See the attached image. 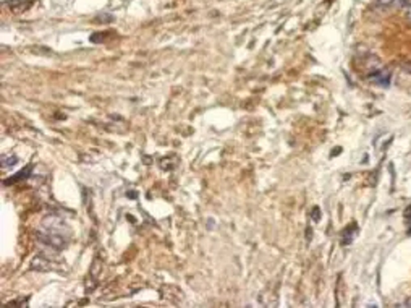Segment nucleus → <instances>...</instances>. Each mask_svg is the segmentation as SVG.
I'll use <instances>...</instances> for the list:
<instances>
[{
	"label": "nucleus",
	"mask_w": 411,
	"mask_h": 308,
	"mask_svg": "<svg viewBox=\"0 0 411 308\" xmlns=\"http://www.w3.org/2000/svg\"><path fill=\"white\" fill-rule=\"evenodd\" d=\"M44 227L47 229L49 232H55V234H62L63 231H68V227L65 226V222L60 218H55V216H50V218L44 219Z\"/></svg>",
	"instance_id": "obj_1"
},
{
	"label": "nucleus",
	"mask_w": 411,
	"mask_h": 308,
	"mask_svg": "<svg viewBox=\"0 0 411 308\" xmlns=\"http://www.w3.org/2000/svg\"><path fill=\"white\" fill-rule=\"evenodd\" d=\"M31 268L32 270H37V271H49L50 270V263H49V258H44V257H36L34 260H32V263H31Z\"/></svg>",
	"instance_id": "obj_2"
},
{
	"label": "nucleus",
	"mask_w": 411,
	"mask_h": 308,
	"mask_svg": "<svg viewBox=\"0 0 411 308\" xmlns=\"http://www.w3.org/2000/svg\"><path fill=\"white\" fill-rule=\"evenodd\" d=\"M31 3H32L31 0H26V2H23V0H13V2L8 3V6L13 13H23L29 8Z\"/></svg>",
	"instance_id": "obj_3"
},
{
	"label": "nucleus",
	"mask_w": 411,
	"mask_h": 308,
	"mask_svg": "<svg viewBox=\"0 0 411 308\" xmlns=\"http://www.w3.org/2000/svg\"><path fill=\"white\" fill-rule=\"evenodd\" d=\"M373 76V81L377 83V84H382V86H386V84H389V73H386V71H376V73L371 75Z\"/></svg>",
	"instance_id": "obj_4"
},
{
	"label": "nucleus",
	"mask_w": 411,
	"mask_h": 308,
	"mask_svg": "<svg viewBox=\"0 0 411 308\" xmlns=\"http://www.w3.org/2000/svg\"><path fill=\"white\" fill-rule=\"evenodd\" d=\"M16 162H18L16 157H11V156H10V157H8V156H3V157H2V167H3V169H10L11 166H15Z\"/></svg>",
	"instance_id": "obj_5"
},
{
	"label": "nucleus",
	"mask_w": 411,
	"mask_h": 308,
	"mask_svg": "<svg viewBox=\"0 0 411 308\" xmlns=\"http://www.w3.org/2000/svg\"><path fill=\"white\" fill-rule=\"evenodd\" d=\"M28 174H29V167H28V170H26V172H24V170H23V172H19V174H16L15 177H10V179H8V180H6V183H15L16 180H19V179H23V177H26V175H28Z\"/></svg>",
	"instance_id": "obj_6"
},
{
	"label": "nucleus",
	"mask_w": 411,
	"mask_h": 308,
	"mask_svg": "<svg viewBox=\"0 0 411 308\" xmlns=\"http://www.w3.org/2000/svg\"><path fill=\"white\" fill-rule=\"evenodd\" d=\"M376 2L379 5H382V6H390V5L395 3V0H376Z\"/></svg>",
	"instance_id": "obj_7"
},
{
	"label": "nucleus",
	"mask_w": 411,
	"mask_h": 308,
	"mask_svg": "<svg viewBox=\"0 0 411 308\" xmlns=\"http://www.w3.org/2000/svg\"><path fill=\"white\" fill-rule=\"evenodd\" d=\"M97 19H99V21H112L114 18L112 16H102L101 15V16H97Z\"/></svg>",
	"instance_id": "obj_8"
},
{
	"label": "nucleus",
	"mask_w": 411,
	"mask_h": 308,
	"mask_svg": "<svg viewBox=\"0 0 411 308\" xmlns=\"http://www.w3.org/2000/svg\"><path fill=\"white\" fill-rule=\"evenodd\" d=\"M312 219L314 221L319 219V208H314V211H312Z\"/></svg>",
	"instance_id": "obj_9"
},
{
	"label": "nucleus",
	"mask_w": 411,
	"mask_h": 308,
	"mask_svg": "<svg viewBox=\"0 0 411 308\" xmlns=\"http://www.w3.org/2000/svg\"><path fill=\"white\" fill-rule=\"evenodd\" d=\"M405 218H407V219H411V205L405 209Z\"/></svg>",
	"instance_id": "obj_10"
},
{
	"label": "nucleus",
	"mask_w": 411,
	"mask_h": 308,
	"mask_svg": "<svg viewBox=\"0 0 411 308\" xmlns=\"http://www.w3.org/2000/svg\"><path fill=\"white\" fill-rule=\"evenodd\" d=\"M405 307L411 308V297H410V299H407V302H405Z\"/></svg>",
	"instance_id": "obj_11"
}]
</instances>
